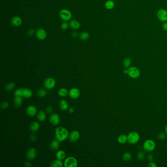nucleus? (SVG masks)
<instances>
[{
  "instance_id": "25",
  "label": "nucleus",
  "mask_w": 167,
  "mask_h": 167,
  "mask_svg": "<svg viewBox=\"0 0 167 167\" xmlns=\"http://www.w3.org/2000/svg\"><path fill=\"white\" fill-rule=\"evenodd\" d=\"M70 26L72 29H77L80 28V24L79 22H78L76 20H72L70 22Z\"/></svg>"
},
{
  "instance_id": "18",
  "label": "nucleus",
  "mask_w": 167,
  "mask_h": 167,
  "mask_svg": "<svg viewBox=\"0 0 167 167\" xmlns=\"http://www.w3.org/2000/svg\"><path fill=\"white\" fill-rule=\"evenodd\" d=\"M29 128L32 132L37 131L40 128V124L39 123L37 122H33L30 125Z\"/></svg>"
},
{
  "instance_id": "33",
  "label": "nucleus",
  "mask_w": 167,
  "mask_h": 167,
  "mask_svg": "<svg viewBox=\"0 0 167 167\" xmlns=\"http://www.w3.org/2000/svg\"><path fill=\"white\" fill-rule=\"evenodd\" d=\"M14 96L18 97H22L23 96V91L22 88L20 89H16L14 92Z\"/></svg>"
},
{
  "instance_id": "24",
  "label": "nucleus",
  "mask_w": 167,
  "mask_h": 167,
  "mask_svg": "<svg viewBox=\"0 0 167 167\" xmlns=\"http://www.w3.org/2000/svg\"><path fill=\"white\" fill-rule=\"evenodd\" d=\"M56 157L58 159L62 160L65 159L66 157V153L65 151L62 150H60L57 151L56 154Z\"/></svg>"
},
{
  "instance_id": "11",
  "label": "nucleus",
  "mask_w": 167,
  "mask_h": 167,
  "mask_svg": "<svg viewBox=\"0 0 167 167\" xmlns=\"http://www.w3.org/2000/svg\"><path fill=\"white\" fill-rule=\"evenodd\" d=\"M80 137V133L77 130H74L71 132L69 136L70 141L72 142H75L78 141Z\"/></svg>"
},
{
  "instance_id": "1",
  "label": "nucleus",
  "mask_w": 167,
  "mask_h": 167,
  "mask_svg": "<svg viewBox=\"0 0 167 167\" xmlns=\"http://www.w3.org/2000/svg\"><path fill=\"white\" fill-rule=\"evenodd\" d=\"M69 136V132L66 128L62 126H59L55 129V136L56 139L59 142L66 140Z\"/></svg>"
},
{
  "instance_id": "43",
  "label": "nucleus",
  "mask_w": 167,
  "mask_h": 167,
  "mask_svg": "<svg viewBox=\"0 0 167 167\" xmlns=\"http://www.w3.org/2000/svg\"><path fill=\"white\" fill-rule=\"evenodd\" d=\"M68 111H69V112L70 113H73L74 112V111H75V110H74V109L73 107H69V108H68Z\"/></svg>"
},
{
  "instance_id": "7",
  "label": "nucleus",
  "mask_w": 167,
  "mask_h": 167,
  "mask_svg": "<svg viewBox=\"0 0 167 167\" xmlns=\"http://www.w3.org/2000/svg\"><path fill=\"white\" fill-rule=\"evenodd\" d=\"M128 75L131 78H138L140 75V72L137 68L131 67L128 69Z\"/></svg>"
},
{
  "instance_id": "2",
  "label": "nucleus",
  "mask_w": 167,
  "mask_h": 167,
  "mask_svg": "<svg viewBox=\"0 0 167 167\" xmlns=\"http://www.w3.org/2000/svg\"><path fill=\"white\" fill-rule=\"evenodd\" d=\"M140 139V136L136 132H131L128 135V141L130 144H135L138 142Z\"/></svg>"
},
{
  "instance_id": "44",
  "label": "nucleus",
  "mask_w": 167,
  "mask_h": 167,
  "mask_svg": "<svg viewBox=\"0 0 167 167\" xmlns=\"http://www.w3.org/2000/svg\"><path fill=\"white\" fill-rule=\"evenodd\" d=\"M25 166L26 167H30L32 166V165L31 164V163L29 162V161H27L25 164Z\"/></svg>"
},
{
  "instance_id": "6",
  "label": "nucleus",
  "mask_w": 167,
  "mask_h": 167,
  "mask_svg": "<svg viewBox=\"0 0 167 167\" xmlns=\"http://www.w3.org/2000/svg\"><path fill=\"white\" fill-rule=\"evenodd\" d=\"M59 16L63 20L68 21L71 19V12L66 9H63L59 12Z\"/></svg>"
},
{
  "instance_id": "29",
  "label": "nucleus",
  "mask_w": 167,
  "mask_h": 167,
  "mask_svg": "<svg viewBox=\"0 0 167 167\" xmlns=\"http://www.w3.org/2000/svg\"><path fill=\"white\" fill-rule=\"evenodd\" d=\"M131 64V61L129 58H125L123 62L124 66L125 68H128L129 67Z\"/></svg>"
},
{
  "instance_id": "35",
  "label": "nucleus",
  "mask_w": 167,
  "mask_h": 167,
  "mask_svg": "<svg viewBox=\"0 0 167 167\" xmlns=\"http://www.w3.org/2000/svg\"><path fill=\"white\" fill-rule=\"evenodd\" d=\"M137 158L139 160H141L144 159L145 158V153L142 151L139 152L137 154Z\"/></svg>"
},
{
  "instance_id": "46",
  "label": "nucleus",
  "mask_w": 167,
  "mask_h": 167,
  "mask_svg": "<svg viewBox=\"0 0 167 167\" xmlns=\"http://www.w3.org/2000/svg\"><path fill=\"white\" fill-rule=\"evenodd\" d=\"M72 36H73V37H77V36H78V33L75 32H73V33H72Z\"/></svg>"
},
{
  "instance_id": "36",
  "label": "nucleus",
  "mask_w": 167,
  "mask_h": 167,
  "mask_svg": "<svg viewBox=\"0 0 167 167\" xmlns=\"http://www.w3.org/2000/svg\"><path fill=\"white\" fill-rule=\"evenodd\" d=\"M68 26H69L68 24L66 22H64L61 24V29L63 30H66L68 28Z\"/></svg>"
},
{
  "instance_id": "4",
  "label": "nucleus",
  "mask_w": 167,
  "mask_h": 167,
  "mask_svg": "<svg viewBox=\"0 0 167 167\" xmlns=\"http://www.w3.org/2000/svg\"><path fill=\"white\" fill-rule=\"evenodd\" d=\"M65 167H77L78 166V161L74 157H68L64 161Z\"/></svg>"
},
{
  "instance_id": "47",
  "label": "nucleus",
  "mask_w": 167,
  "mask_h": 167,
  "mask_svg": "<svg viewBox=\"0 0 167 167\" xmlns=\"http://www.w3.org/2000/svg\"><path fill=\"white\" fill-rule=\"evenodd\" d=\"M124 73L125 74H128V69H125V70H124Z\"/></svg>"
},
{
  "instance_id": "13",
  "label": "nucleus",
  "mask_w": 167,
  "mask_h": 167,
  "mask_svg": "<svg viewBox=\"0 0 167 167\" xmlns=\"http://www.w3.org/2000/svg\"><path fill=\"white\" fill-rule=\"evenodd\" d=\"M37 110L36 108L33 105H29L27 108L26 109L27 113L31 117L34 116L37 113Z\"/></svg>"
},
{
  "instance_id": "12",
  "label": "nucleus",
  "mask_w": 167,
  "mask_h": 167,
  "mask_svg": "<svg viewBox=\"0 0 167 167\" xmlns=\"http://www.w3.org/2000/svg\"><path fill=\"white\" fill-rule=\"evenodd\" d=\"M26 156L27 159L29 160H33L36 158V150L34 148H30L28 150V152L27 153Z\"/></svg>"
},
{
  "instance_id": "34",
  "label": "nucleus",
  "mask_w": 167,
  "mask_h": 167,
  "mask_svg": "<svg viewBox=\"0 0 167 167\" xmlns=\"http://www.w3.org/2000/svg\"><path fill=\"white\" fill-rule=\"evenodd\" d=\"M9 103L7 102H4L3 103H1V108L2 110H5L8 108L9 107Z\"/></svg>"
},
{
  "instance_id": "3",
  "label": "nucleus",
  "mask_w": 167,
  "mask_h": 167,
  "mask_svg": "<svg viewBox=\"0 0 167 167\" xmlns=\"http://www.w3.org/2000/svg\"><path fill=\"white\" fill-rule=\"evenodd\" d=\"M155 143L151 140H148L143 144V149L147 152H151L155 148Z\"/></svg>"
},
{
  "instance_id": "30",
  "label": "nucleus",
  "mask_w": 167,
  "mask_h": 167,
  "mask_svg": "<svg viewBox=\"0 0 167 167\" xmlns=\"http://www.w3.org/2000/svg\"><path fill=\"white\" fill-rule=\"evenodd\" d=\"M37 95L40 98H43L46 96L47 91L44 89H40L37 91Z\"/></svg>"
},
{
  "instance_id": "21",
  "label": "nucleus",
  "mask_w": 167,
  "mask_h": 167,
  "mask_svg": "<svg viewBox=\"0 0 167 167\" xmlns=\"http://www.w3.org/2000/svg\"><path fill=\"white\" fill-rule=\"evenodd\" d=\"M46 114L43 111H40L37 114V119L40 122H44L46 119Z\"/></svg>"
},
{
  "instance_id": "14",
  "label": "nucleus",
  "mask_w": 167,
  "mask_h": 167,
  "mask_svg": "<svg viewBox=\"0 0 167 167\" xmlns=\"http://www.w3.org/2000/svg\"><path fill=\"white\" fill-rule=\"evenodd\" d=\"M36 36L38 39L42 40L46 38V32L43 29H39L36 32Z\"/></svg>"
},
{
  "instance_id": "38",
  "label": "nucleus",
  "mask_w": 167,
  "mask_h": 167,
  "mask_svg": "<svg viewBox=\"0 0 167 167\" xmlns=\"http://www.w3.org/2000/svg\"><path fill=\"white\" fill-rule=\"evenodd\" d=\"M166 138V135L164 133H161L158 135V138L160 140H163Z\"/></svg>"
},
{
  "instance_id": "31",
  "label": "nucleus",
  "mask_w": 167,
  "mask_h": 167,
  "mask_svg": "<svg viewBox=\"0 0 167 167\" xmlns=\"http://www.w3.org/2000/svg\"><path fill=\"white\" fill-rule=\"evenodd\" d=\"M79 37H80V38L82 39V40L85 41L89 38V33L87 32H82L80 34Z\"/></svg>"
},
{
  "instance_id": "42",
  "label": "nucleus",
  "mask_w": 167,
  "mask_h": 167,
  "mask_svg": "<svg viewBox=\"0 0 167 167\" xmlns=\"http://www.w3.org/2000/svg\"><path fill=\"white\" fill-rule=\"evenodd\" d=\"M148 166L149 167H157L156 165L154 163H153V162H151L149 163V165H148Z\"/></svg>"
},
{
  "instance_id": "27",
  "label": "nucleus",
  "mask_w": 167,
  "mask_h": 167,
  "mask_svg": "<svg viewBox=\"0 0 167 167\" xmlns=\"http://www.w3.org/2000/svg\"><path fill=\"white\" fill-rule=\"evenodd\" d=\"M115 7V4L114 2L112 0H108L105 3V7H106L107 9H112Z\"/></svg>"
},
{
  "instance_id": "15",
  "label": "nucleus",
  "mask_w": 167,
  "mask_h": 167,
  "mask_svg": "<svg viewBox=\"0 0 167 167\" xmlns=\"http://www.w3.org/2000/svg\"><path fill=\"white\" fill-rule=\"evenodd\" d=\"M23 91V96L22 97L24 98L28 99L31 98L32 96V91L29 88H22Z\"/></svg>"
},
{
  "instance_id": "45",
  "label": "nucleus",
  "mask_w": 167,
  "mask_h": 167,
  "mask_svg": "<svg viewBox=\"0 0 167 167\" xmlns=\"http://www.w3.org/2000/svg\"><path fill=\"white\" fill-rule=\"evenodd\" d=\"M148 159L149 161H152L153 160V156L152 155H149V156H148Z\"/></svg>"
},
{
  "instance_id": "26",
  "label": "nucleus",
  "mask_w": 167,
  "mask_h": 167,
  "mask_svg": "<svg viewBox=\"0 0 167 167\" xmlns=\"http://www.w3.org/2000/svg\"><path fill=\"white\" fill-rule=\"evenodd\" d=\"M63 163L62 161L59 159L54 160L50 164V167H62Z\"/></svg>"
},
{
  "instance_id": "5",
  "label": "nucleus",
  "mask_w": 167,
  "mask_h": 167,
  "mask_svg": "<svg viewBox=\"0 0 167 167\" xmlns=\"http://www.w3.org/2000/svg\"><path fill=\"white\" fill-rule=\"evenodd\" d=\"M55 80L52 78H48L45 79L44 82V85L45 88L48 90H52L55 86Z\"/></svg>"
},
{
  "instance_id": "28",
  "label": "nucleus",
  "mask_w": 167,
  "mask_h": 167,
  "mask_svg": "<svg viewBox=\"0 0 167 167\" xmlns=\"http://www.w3.org/2000/svg\"><path fill=\"white\" fill-rule=\"evenodd\" d=\"M15 87V84L13 82H11L7 83L5 86V89L7 91H10L14 89Z\"/></svg>"
},
{
  "instance_id": "19",
  "label": "nucleus",
  "mask_w": 167,
  "mask_h": 167,
  "mask_svg": "<svg viewBox=\"0 0 167 167\" xmlns=\"http://www.w3.org/2000/svg\"><path fill=\"white\" fill-rule=\"evenodd\" d=\"M59 107L61 110L65 111L68 109L69 108V104L65 100H61L59 103Z\"/></svg>"
},
{
  "instance_id": "17",
  "label": "nucleus",
  "mask_w": 167,
  "mask_h": 167,
  "mask_svg": "<svg viewBox=\"0 0 167 167\" xmlns=\"http://www.w3.org/2000/svg\"><path fill=\"white\" fill-rule=\"evenodd\" d=\"M22 103H23V100H22V97L15 96L14 99V104L15 107L16 108H19L21 107Z\"/></svg>"
},
{
  "instance_id": "9",
  "label": "nucleus",
  "mask_w": 167,
  "mask_h": 167,
  "mask_svg": "<svg viewBox=\"0 0 167 167\" xmlns=\"http://www.w3.org/2000/svg\"><path fill=\"white\" fill-rule=\"evenodd\" d=\"M60 121V118L59 115L57 113H53L51 114L49 118L50 123L53 125H57L59 124Z\"/></svg>"
},
{
  "instance_id": "23",
  "label": "nucleus",
  "mask_w": 167,
  "mask_h": 167,
  "mask_svg": "<svg viewBox=\"0 0 167 167\" xmlns=\"http://www.w3.org/2000/svg\"><path fill=\"white\" fill-rule=\"evenodd\" d=\"M58 94L61 97H65L69 95V92L67 89L65 88H61L58 90Z\"/></svg>"
},
{
  "instance_id": "48",
  "label": "nucleus",
  "mask_w": 167,
  "mask_h": 167,
  "mask_svg": "<svg viewBox=\"0 0 167 167\" xmlns=\"http://www.w3.org/2000/svg\"><path fill=\"white\" fill-rule=\"evenodd\" d=\"M165 131L166 132V133H167V126H166V128H165Z\"/></svg>"
},
{
  "instance_id": "22",
  "label": "nucleus",
  "mask_w": 167,
  "mask_h": 167,
  "mask_svg": "<svg viewBox=\"0 0 167 167\" xmlns=\"http://www.w3.org/2000/svg\"><path fill=\"white\" fill-rule=\"evenodd\" d=\"M118 141L120 144H125L128 142V136L125 134L120 135L118 138Z\"/></svg>"
},
{
  "instance_id": "37",
  "label": "nucleus",
  "mask_w": 167,
  "mask_h": 167,
  "mask_svg": "<svg viewBox=\"0 0 167 167\" xmlns=\"http://www.w3.org/2000/svg\"><path fill=\"white\" fill-rule=\"evenodd\" d=\"M46 111L48 113H52L53 111V107L52 106H49L47 107Z\"/></svg>"
},
{
  "instance_id": "40",
  "label": "nucleus",
  "mask_w": 167,
  "mask_h": 167,
  "mask_svg": "<svg viewBox=\"0 0 167 167\" xmlns=\"http://www.w3.org/2000/svg\"><path fill=\"white\" fill-rule=\"evenodd\" d=\"M162 28L165 31L167 32V22H164L163 25H162Z\"/></svg>"
},
{
  "instance_id": "41",
  "label": "nucleus",
  "mask_w": 167,
  "mask_h": 167,
  "mask_svg": "<svg viewBox=\"0 0 167 167\" xmlns=\"http://www.w3.org/2000/svg\"><path fill=\"white\" fill-rule=\"evenodd\" d=\"M28 34L29 36H32L33 35L34 33V31L33 29H31L28 31Z\"/></svg>"
},
{
  "instance_id": "32",
  "label": "nucleus",
  "mask_w": 167,
  "mask_h": 167,
  "mask_svg": "<svg viewBox=\"0 0 167 167\" xmlns=\"http://www.w3.org/2000/svg\"><path fill=\"white\" fill-rule=\"evenodd\" d=\"M131 159V154L129 153H124L123 155V159L125 161H128Z\"/></svg>"
},
{
  "instance_id": "39",
  "label": "nucleus",
  "mask_w": 167,
  "mask_h": 167,
  "mask_svg": "<svg viewBox=\"0 0 167 167\" xmlns=\"http://www.w3.org/2000/svg\"><path fill=\"white\" fill-rule=\"evenodd\" d=\"M36 135H34V134H32V135H31L30 137H29V140L31 141L32 142H34L36 140Z\"/></svg>"
},
{
  "instance_id": "16",
  "label": "nucleus",
  "mask_w": 167,
  "mask_h": 167,
  "mask_svg": "<svg viewBox=\"0 0 167 167\" xmlns=\"http://www.w3.org/2000/svg\"><path fill=\"white\" fill-rule=\"evenodd\" d=\"M11 23L12 24L16 26V27H18L19 26L21 25L22 21L21 18H20L18 16H14L13 18L11 19Z\"/></svg>"
},
{
  "instance_id": "20",
  "label": "nucleus",
  "mask_w": 167,
  "mask_h": 167,
  "mask_svg": "<svg viewBox=\"0 0 167 167\" xmlns=\"http://www.w3.org/2000/svg\"><path fill=\"white\" fill-rule=\"evenodd\" d=\"M59 142L57 140H53L50 145V149L53 150H57L59 147Z\"/></svg>"
},
{
  "instance_id": "10",
  "label": "nucleus",
  "mask_w": 167,
  "mask_h": 167,
  "mask_svg": "<svg viewBox=\"0 0 167 167\" xmlns=\"http://www.w3.org/2000/svg\"><path fill=\"white\" fill-rule=\"evenodd\" d=\"M80 92L79 89L77 88H72L69 92V97L73 99H78L80 96Z\"/></svg>"
},
{
  "instance_id": "8",
  "label": "nucleus",
  "mask_w": 167,
  "mask_h": 167,
  "mask_svg": "<svg viewBox=\"0 0 167 167\" xmlns=\"http://www.w3.org/2000/svg\"><path fill=\"white\" fill-rule=\"evenodd\" d=\"M157 17L160 21L167 22V11L164 9H160L157 12Z\"/></svg>"
}]
</instances>
